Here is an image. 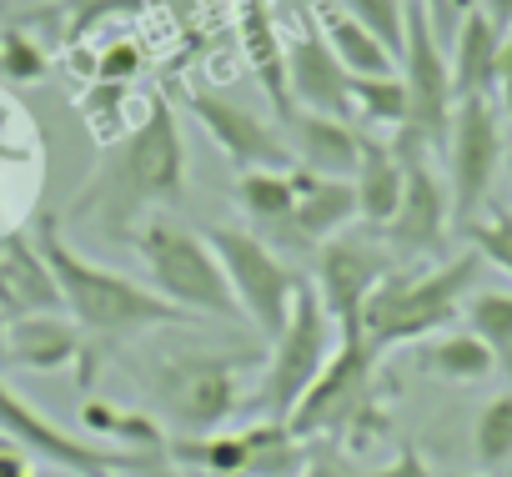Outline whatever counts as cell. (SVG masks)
<instances>
[{
  "instance_id": "cell-1",
  "label": "cell",
  "mask_w": 512,
  "mask_h": 477,
  "mask_svg": "<svg viewBox=\"0 0 512 477\" xmlns=\"http://www.w3.org/2000/svg\"><path fill=\"white\" fill-rule=\"evenodd\" d=\"M181 201H186V141L176 101L156 96L146 116L116 146H106L101 166L76 191L71 221H86L101 242H131L146 216Z\"/></svg>"
},
{
  "instance_id": "cell-2",
  "label": "cell",
  "mask_w": 512,
  "mask_h": 477,
  "mask_svg": "<svg viewBox=\"0 0 512 477\" xmlns=\"http://www.w3.org/2000/svg\"><path fill=\"white\" fill-rule=\"evenodd\" d=\"M36 247H41L51 277H56L61 312H66V317L81 327V337H86L81 377H91V367H96L111 347L136 342L141 332H156V327H196V317L181 312V307H171L156 287H141V282H131V277H121V272L91 262L86 252H76L66 236H61V226H56L51 211L36 221Z\"/></svg>"
},
{
  "instance_id": "cell-3",
  "label": "cell",
  "mask_w": 512,
  "mask_h": 477,
  "mask_svg": "<svg viewBox=\"0 0 512 477\" xmlns=\"http://www.w3.org/2000/svg\"><path fill=\"white\" fill-rule=\"evenodd\" d=\"M477 272H482V257L472 247L437 267H412V272L392 267L362 312V337L377 352L437 337L452 317H462V302L472 297Z\"/></svg>"
},
{
  "instance_id": "cell-4",
  "label": "cell",
  "mask_w": 512,
  "mask_h": 477,
  "mask_svg": "<svg viewBox=\"0 0 512 477\" xmlns=\"http://www.w3.org/2000/svg\"><path fill=\"white\" fill-rule=\"evenodd\" d=\"M377 347L367 337H337L332 362L322 367V377L312 382V392L297 402V412L287 417V427L307 442V437H332L337 447H367L377 442L392 417L377 397Z\"/></svg>"
},
{
  "instance_id": "cell-5",
  "label": "cell",
  "mask_w": 512,
  "mask_h": 477,
  "mask_svg": "<svg viewBox=\"0 0 512 477\" xmlns=\"http://www.w3.org/2000/svg\"><path fill=\"white\" fill-rule=\"evenodd\" d=\"M251 362V352H161L141 372V382L176 432L206 437L236 412L241 372Z\"/></svg>"
},
{
  "instance_id": "cell-6",
  "label": "cell",
  "mask_w": 512,
  "mask_h": 477,
  "mask_svg": "<svg viewBox=\"0 0 512 477\" xmlns=\"http://www.w3.org/2000/svg\"><path fill=\"white\" fill-rule=\"evenodd\" d=\"M131 247L141 252L156 292L171 307H181L191 317H226V322L241 317V307L231 297V282H226V272H221L216 252H211V242H201V236L186 231L181 221H171L161 211L146 216L136 226V236H131Z\"/></svg>"
},
{
  "instance_id": "cell-7",
  "label": "cell",
  "mask_w": 512,
  "mask_h": 477,
  "mask_svg": "<svg viewBox=\"0 0 512 477\" xmlns=\"http://www.w3.org/2000/svg\"><path fill=\"white\" fill-rule=\"evenodd\" d=\"M332 317L312 287V277H302L297 302L287 327L272 337V357L262 362V382H256V412L267 422H287L297 412V402L312 392V382L322 377V367L332 362Z\"/></svg>"
},
{
  "instance_id": "cell-8",
  "label": "cell",
  "mask_w": 512,
  "mask_h": 477,
  "mask_svg": "<svg viewBox=\"0 0 512 477\" xmlns=\"http://www.w3.org/2000/svg\"><path fill=\"white\" fill-rule=\"evenodd\" d=\"M0 437L11 447L31 452L36 462L71 472V477H111V472H166V452H121L91 437H71L61 422H51L46 412H36L16 387L0 382Z\"/></svg>"
},
{
  "instance_id": "cell-9",
  "label": "cell",
  "mask_w": 512,
  "mask_h": 477,
  "mask_svg": "<svg viewBox=\"0 0 512 477\" xmlns=\"http://www.w3.org/2000/svg\"><path fill=\"white\" fill-rule=\"evenodd\" d=\"M206 242H211V252H216V262H221V272L231 282L236 307L246 312V322L256 332L272 342L287 327V317H292V302H297L302 277L251 226H211Z\"/></svg>"
},
{
  "instance_id": "cell-10",
  "label": "cell",
  "mask_w": 512,
  "mask_h": 477,
  "mask_svg": "<svg viewBox=\"0 0 512 477\" xmlns=\"http://www.w3.org/2000/svg\"><path fill=\"white\" fill-rule=\"evenodd\" d=\"M447 196H452V226H472L492 196V181L502 171V106L492 96H462L452 106L447 126Z\"/></svg>"
},
{
  "instance_id": "cell-11",
  "label": "cell",
  "mask_w": 512,
  "mask_h": 477,
  "mask_svg": "<svg viewBox=\"0 0 512 477\" xmlns=\"http://www.w3.org/2000/svg\"><path fill=\"white\" fill-rule=\"evenodd\" d=\"M392 151L402 161V206L397 216L377 231L392 257H432L442 252L447 231H452V196L442 186V176L432 171V146L417 131H397Z\"/></svg>"
},
{
  "instance_id": "cell-12",
  "label": "cell",
  "mask_w": 512,
  "mask_h": 477,
  "mask_svg": "<svg viewBox=\"0 0 512 477\" xmlns=\"http://www.w3.org/2000/svg\"><path fill=\"white\" fill-rule=\"evenodd\" d=\"M397 76L407 86V131H417L432 151H442L457 91H452V66L442 56V36H437L432 16L422 11V0H407V31H402Z\"/></svg>"
},
{
  "instance_id": "cell-13",
  "label": "cell",
  "mask_w": 512,
  "mask_h": 477,
  "mask_svg": "<svg viewBox=\"0 0 512 477\" xmlns=\"http://www.w3.org/2000/svg\"><path fill=\"white\" fill-rule=\"evenodd\" d=\"M171 101L211 136V146L236 171H292L297 166L287 136L277 126H267L256 111H246V106H236L226 96H211L201 86H171Z\"/></svg>"
},
{
  "instance_id": "cell-14",
  "label": "cell",
  "mask_w": 512,
  "mask_h": 477,
  "mask_svg": "<svg viewBox=\"0 0 512 477\" xmlns=\"http://www.w3.org/2000/svg\"><path fill=\"white\" fill-rule=\"evenodd\" d=\"M392 252L382 236H332L322 242V257H317V297L337 327V337H362V312L372 302V292L382 287V277L392 272Z\"/></svg>"
},
{
  "instance_id": "cell-15",
  "label": "cell",
  "mask_w": 512,
  "mask_h": 477,
  "mask_svg": "<svg viewBox=\"0 0 512 477\" xmlns=\"http://www.w3.org/2000/svg\"><path fill=\"white\" fill-rule=\"evenodd\" d=\"M287 96H292V111H317V116L352 121V76L332 56L317 16L297 36H287Z\"/></svg>"
},
{
  "instance_id": "cell-16",
  "label": "cell",
  "mask_w": 512,
  "mask_h": 477,
  "mask_svg": "<svg viewBox=\"0 0 512 477\" xmlns=\"http://www.w3.org/2000/svg\"><path fill=\"white\" fill-rule=\"evenodd\" d=\"M292 181H297V206H292V221L282 231V242L292 252L322 247V242H332V236H342L357 221V186L352 181L317 176L307 166H292Z\"/></svg>"
},
{
  "instance_id": "cell-17",
  "label": "cell",
  "mask_w": 512,
  "mask_h": 477,
  "mask_svg": "<svg viewBox=\"0 0 512 477\" xmlns=\"http://www.w3.org/2000/svg\"><path fill=\"white\" fill-rule=\"evenodd\" d=\"M81 362H86V337L66 312H26L6 322V367L51 377Z\"/></svg>"
},
{
  "instance_id": "cell-18",
  "label": "cell",
  "mask_w": 512,
  "mask_h": 477,
  "mask_svg": "<svg viewBox=\"0 0 512 477\" xmlns=\"http://www.w3.org/2000/svg\"><path fill=\"white\" fill-rule=\"evenodd\" d=\"M282 136L297 156V166L317 171V176H352L362 161V131L357 121L342 116H317V111H292L282 121Z\"/></svg>"
},
{
  "instance_id": "cell-19",
  "label": "cell",
  "mask_w": 512,
  "mask_h": 477,
  "mask_svg": "<svg viewBox=\"0 0 512 477\" xmlns=\"http://www.w3.org/2000/svg\"><path fill=\"white\" fill-rule=\"evenodd\" d=\"M236 16H241L246 66L256 71V81H262L272 111L287 121V116H292V96H287V41L277 36L272 6H267V0H236Z\"/></svg>"
},
{
  "instance_id": "cell-20",
  "label": "cell",
  "mask_w": 512,
  "mask_h": 477,
  "mask_svg": "<svg viewBox=\"0 0 512 477\" xmlns=\"http://www.w3.org/2000/svg\"><path fill=\"white\" fill-rule=\"evenodd\" d=\"M497 56H502V31L472 6V11L457 21V31H452V56H447L457 101H462V96H492V86H497Z\"/></svg>"
},
{
  "instance_id": "cell-21",
  "label": "cell",
  "mask_w": 512,
  "mask_h": 477,
  "mask_svg": "<svg viewBox=\"0 0 512 477\" xmlns=\"http://www.w3.org/2000/svg\"><path fill=\"white\" fill-rule=\"evenodd\" d=\"M352 186H357V216L372 231H382L402 206V161H397L392 141H377L362 131V161L352 171Z\"/></svg>"
},
{
  "instance_id": "cell-22",
  "label": "cell",
  "mask_w": 512,
  "mask_h": 477,
  "mask_svg": "<svg viewBox=\"0 0 512 477\" xmlns=\"http://www.w3.org/2000/svg\"><path fill=\"white\" fill-rule=\"evenodd\" d=\"M0 267H6V282H11L21 317L26 312H61V292H56V277L36 247V236H26V231L0 236Z\"/></svg>"
},
{
  "instance_id": "cell-23",
  "label": "cell",
  "mask_w": 512,
  "mask_h": 477,
  "mask_svg": "<svg viewBox=\"0 0 512 477\" xmlns=\"http://www.w3.org/2000/svg\"><path fill=\"white\" fill-rule=\"evenodd\" d=\"M412 367L437 382H487L497 372V352L472 332H437V337L417 342Z\"/></svg>"
},
{
  "instance_id": "cell-24",
  "label": "cell",
  "mask_w": 512,
  "mask_h": 477,
  "mask_svg": "<svg viewBox=\"0 0 512 477\" xmlns=\"http://www.w3.org/2000/svg\"><path fill=\"white\" fill-rule=\"evenodd\" d=\"M317 26H322V36H327V46H332V56L342 61L347 76H392L397 71V56L362 21H352L342 6H322Z\"/></svg>"
},
{
  "instance_id": "cell-25",
  "label": "cell",
  "mask_w": 512,
  "mask_h": 477,
  "mask_svg": "<svg viewBox=\"0 0 512 477\" xmlns=\"http://www.w3.org/2000/svg\"><path fill=\"white\" fill-rule=\"evenodd\" d=\"M231 196L256 236H267V231L282 236L292 221V206H297V181H292V171H241Z\"/></svg>"
},
{
  "instance_id": "cell-26",
  "label": "cell",
  "mask_w": 512,
  "mask_h": 477,
  "mask_svg": "<svg viewBox=\"0 0 512 477\" xmlns=\"http://www.w3.org/2000/svg\"><path fill=\"white\" fill-rule=\"evenodd\" d=\"M81 427L91 437H101L106 447H121V452H166V427L151 412H131V407H116V402H101V397H91L81 407Z\"/></svg>"
},
{
  "instance_id": "cell-27",
  "label": "cell",
  "mask_w": 512,
  "mask_h": 477,
  "mask_svg": "<svg viewBox=\"0 0 512 477\" xmlns=\"http://www.w3.org/2000/svg\"><path fill=\"white\" fill-rule=\"evenodd\" d=\"M307 462V442L287 422H251L246 427V477H297Z\"/></svg>"
},
{
  "instance_id": "cell-28",
  "label": "cell",
  "mask_w": 512,
  "mask_h": 477,
  "mask_svg": "<svg viewBox=\"0 0 512 477\" xmlns=\"http://www.w3.org/2000/svg\"><path fill=\"white\" fill-rule=\"evenodd\" d=\"M367 121V126H387V131H402L407 126V86L402 76H352V121Z\"/></svg>"
},
{
  "instance_id": "cell-29",
  "label": "cell",
  "mask_w": 512,
  "mask_h": 477,
  "mask_svg": "<svg viewBox=\"0 0 512 477\" xmlns=\"http://www.w3.org/2000/svg\"><path fill=\"white\" fill-rule=\"evenodd\" d=\"M467 332L497 352V367H512V292H472L462 302Z\"/></svg>"
},
{
  "instance_id": "cell-30",
  "label": "cell",
  "mask_w": 512,
  "mask_h": 477,
  "mask_svg": "<svg viewBox=\"0 0 512 477\" xmlns=\"http://www.w3.org/2000/svg\"><path fill=\"white\" fill-rule=\"evenodd\" d=\"M472 452H477V462H482L487 472L512 462V387L497 392V397L477 412V422H472Z\"/></svg>"
},
{
  "instance_id": "cell-31",
  "label": "cell",
  "mask_w": 512,
  "mask_h": 477,
  "mask_svg": "<svg viewBox=\"0 0 512 477\" xmlns=\"http://www.w3.org/2000/svg\"><path fill=\"white\" fill-rule=\"evenodd\" d=\"M462 236L482 262H492L502 277H512V206H497V211L477 216L472 226H462Z\"/></svg>"
},
{
  "instance_id": "cell-32",
  "label": "cell",
  "mask_w": 512,
  "mask_h": 477,
  "mask_svg": "<svg viewBox=\"0 0 512 477\" xmlns=\"http://www.w3.org/2000/svg\"><path fill=\"white\" fill-rule=\"evenodd\" d=\"M81 111H86V126L101 146H116L126 136V86L116 81H96L86 96H81Z\"/></svg>"
},
{
  "instance_id": "cell-33",
  "label": "cell",
  "mask_w": 512,
  "mask_h": 477,
  "mask_svg": "<svg viewBox=\"0 0 512 477\" xmlns=\"http://www.w3.org/2000/svg\"><path fill=\"white\" fill-rule=\"evenodd\" d=\"M51 61L41 51L36 36H26L21 26H6L0 31V81H16V86H31V81H46Z\"/></svg>"
},
{
  "instance_id": "cell-34",
  "label": "cell",
  "mask_w": 512,
  "mask_h": 477,
  "mask_svg": "<svg viewBox=\"0 0 512 477\" xmlns=\"http://www.w3.org/2000/svg\"><path fill=\"white\" fill-rule=\"evenodd\" d=\"M337 6L362 21L392 56H402V31H407V0H337Z\"/></svg>"
},
{
  "instance_id": "cell-35",
  "label": "cell",
  "mask_w": 512,
  "mask_h": 477,
  "mask_svg": "<svg viewBox=\"0 0 512 477\" xmlns=\"http://www.w3.org/2000/svg\"><path fill=\"white\" fill-rule=\"evenodd\" d=\"M141 71H146V51H141L131 36L101 46V56H96V81H116V86H126V81H136Z\"/></svg>"
},
{
  "instance_id": "cell-36",
  "label": "cell",
  "mask_w": 512,
  "mask_h": 477,
  "mask_svg": "<svg viewBox=\"0 0 512 477\" xmlns=\"http://www.w3.org/2000/svg\"><path fill=\"white\" fill-rule=\"evenodd\" d=\"M297 477H367V472L347 457V447L322 442V447H307V462H302Z\"/></svg>"
},
{
  "instance_id": "cell-37",
  "label": "cell",
  "mask_w": 512,
  "mask_h": 477,
  "mask_svg": "<svg viewBox=\"0 0 512 477\" xmlns=\"http://www.w3.org/2000/svg\"><path fill=\"white\" fill-rule=\"evenodd\" d=\"M367 477H437V472L427 467V457L417 452V442H402V447H397V457H392L387 467L367 472Z\"/></svg>"
},
{
  "instance_id": "cell-38",
  "label": "cell",
  "mask_w": 512,
  "mask_h": 477,
  "mask_svg": "<svg viewBox=\"0 0 512 477\" xmlns=\"http://www.w3.org/2000/svg\"><path fill=\"white\" fill-rule=\"evenodd\" d=\"M51 6H61V11H76V31H86L96 16H106V11H121V6H141V0H51Z\"/></svg>"
},
{
  "instance_id": "cell-39",
  "label": "cell",
  "mask_w": 512,
  "mask_h": 477,
  "mask_svg": "<svg viewBox=\"0 0 512 477\" xmlns=\"http://www.w3.org/2000/svg\"><path fill=\"white\" fill-rule=\"evenodd\" d=\"M422 11L432 16L437 36H452V31H457V21L472 11V0H422Z\"/></svg>"
},
{
  "instance_id": "cell-40",
  "label": "cell",
  "mask_w": 512,
  "mask_h": 477,
  "mask_svg": "<svg viewBox=\"0 0 512 477\" xmlns=\"http://www.w3.org/2000/svg\"><path fill=\"white\" fill-rule=\"evenodd\" d=\"M492 101L502 106V116L512 121V31L502 36V56H497V86H492Z\"/></svg>"
},
{
  "instance_id": "cell-41",
  "label": "cell",
  "mask_w": 512,
  "mask_h": 477,
  "mask_svg": "<svg viewBox=\"0 0 512 477\" xmlns=\"http://www.w3.org/2000/svg\"><path fill=\"white\" fill-rule=\"evenodd\" d=\"M0 477H41V467L21 447H0Z\"/></svg>"
},
{
  "instance_id": "cell-42",
  "label": "cell",
  "mask_w": 512,
  "mask_h": 477,
  "mask_svg": "<svg viewBox=\"0 0 512 477\" xmlns=\"http://www.w3.org/2000/svg\"><path fill=\"white\" fill-rule=\"evenodd\" d=\"M472 6H477V11H482V16H487V21L502 31V36L512 31V0H472Z\"/></svg>"
},
{
  "instance_id": "cell-43",
  "label": "cell",
  "mask_w": 512,
  "mask_h": 477,
  "mask_svg": "<svg viewBox=\"0 0 512 477\" xmlns=\"http://www.w3.org/2000/svg\"><path fill=\"white\" fill-rule=\"evenodd\" d=\"M0 317H6V322L21 317V312H16V297H11V282H6V267H0Z\"/></svg>"
},
{
  "instance_id": "cell-44",
  "label": "cell",
  "mask_w": 512,
  "mask_h": 477,
  "mask_svg": "<svg viewBox=\"0 0 512 477\" xmlns=\"http://www.w3.org/2000/svg\"><path fill=\"white\" fill-rule=\"evenodd\" d=\"M0 367H6V317H0Z\"/></svg>"
},
{
  "instance_id": "cell-45",
  "label": "cell",
  "mask_w": 512,
  "mask_h": 477,
  "mask_svg": "<svg viewBox=\"0 0 512 477\" xmlns=\"http://www.w3.org/2000/svg\"><path fill=\"white\" fill-rule=\"evenodd\" d=\"M442 477H477V472H442Z\"/></svg>"
},
{
  "instance_id": "cell-46",
  "label": "cell",
  "mask_w": 512,
  "mask_h": 477,
  "mask_svg": "<svg viewBox=\"0 0 512 477\" xmlns=\"http://www.w3.org/2000/svg\"><path fill=\"white\" fill-rule=\"evenodd\" d=\"M0 447H11V442H6V437H0Z\"/></svg>"
},
{
  "instance_id": "cell-47",
  "label": "cell",
  "mask_w": 512,
  "mask_h": 477,
  "mask_svg": "<svg viewBox=\"0 0 512 477\" xmlns=\"http://www.w3.org/2000/svg\"><path fill=\"white\" fill-rule=\"evenodd\" d=\"M507 176H512V166H507Z\"/></svg>"
},
{
  "instance_id": "cell-48",
  "label": "cell",
  "mask_w": 512,
  "mask_h": 477,
  "mask_svg": "<svg viewBox=\"0 0 512 477\" xmlns=\"http://www.w3.org/2000/svg\"><path fill=\"white\" fill-rule=\"evenodd\" d=\"M111 477H116V472H111Z\"/></svg>"
}]
</instances>
